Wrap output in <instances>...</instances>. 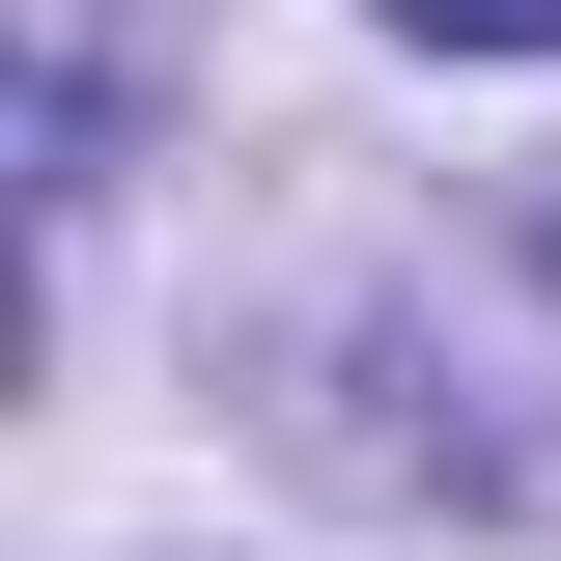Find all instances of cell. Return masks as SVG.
Masks as SVG:
<instances>
[{
  "mask_svg": "<svg viewBox=\"0 0 561 561\" xmlns=\"http://www.w3.org/2000/svg\"><path fill=\"white\" fill-rule=\"evenodd\" d=\"M421 57H561V0H393Z\"/></svg>",
  "mask_w": 561,
  "mask_h": 561,
  "instance_id": "cell-1",
  "label": "cell"
}]
</instances>
